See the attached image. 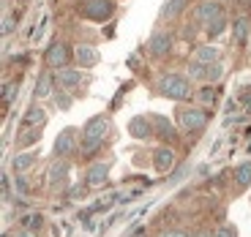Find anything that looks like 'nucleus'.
<instances>
[{
	"instance_id": "1",
	"label": "nucleus",
	"mask_w": 251,
	"mask_h": 237,
	"mask_svg": "<svg viewBox=\"0 0 251 237\" xmlns=\"http://www.w3.org/2000/svg\"><path fill=\"white\" fill-rule=\"evenodd\" d=\"M156 88H158V93H161V95L175 98V101H186L188 95H191L188 82L183 79V76H177V74H164L161 79L156 82Z\"/></svg>"
},
{
	"instance_id": "2",
	"label": "nucleus",
	"mask_w": 251,
	"mask_h": 237,
	"mask_svg": "<svg viewBox=\"0 0 251 237\" xmlns=\"http://www.w3.org/2000/svg\"><path fill=\"white\" fill-rule=\"evenodd\" d=\"M107 131H109V120L104 118V115L88 120V125H85V153H93V150L104 142Z\"/></svg>"
},
{
	"instance_id": "3",
	"label": "nucleus",
	"mask_w": 251,
	"mask_h": 237,
	"mask_svg": "<svg viewBox=\"0 0 251 237\" xmlns=\"http://www.w3.org/2000/svg\"><path fill=\"white\" fill-rule=\"evenodd\" d=\"M112 11H115L112 0H88L85 3V14L90 19H96V22H104L107 17H112Z\"/></svg>"
},
{
	"instance_id": "4",
	"label": "nucleus",
	"mask_w": 251,
	"mask_h": 237,
	"mask_svg": "<svg viewBox=\"0 0 251 237\" xmlns=\"http://www.w3.org/2000/svg\"><path fill=\"white\" fill-rule=\"evenodd\" d=\"M205 112H200V109H183L180 115H177V125H180L183 131H194V128H202L205 125Z\"/></svg>"
},
{
	"instance_id": "5",
	"label": "nucleus",
	"mask_w": 251,
	"mask_h": 237,
	"mask_svg": "<svg viewBox=\"0 0 251 237\" xmlns=\"http://www.w3.org/2000/svg\"><path fill=\"white\" fill-rule=\"evenodd\" d=\"M47 63L57 71L66 69V66H69V47L66 44H52L50 49H47Z\"/></svg>"
},
{
	"instance_id": "6",
	"label": "nucleus",
	"mask_w": 251,
	"mask_h": 237,
	"mask_svg": "<svg viewBox=\"0 0 251 237\" xmlns=\"http://www.w3.org/2000/svg\"><path fill=\"white\" fill-rule=\"evenodd\" d=\"M224 14V8H221L219 0H207V3H202L200 8H197V22H202V25H210L216 17H221Z\"/></svg>"
},
{
	"instance_id": "7",
	"label": "nucleus",
	"mask_w": 251,
	"mask_h": 237,
	"mask_svg": "<svg viewBox=\"0 0 251 237\" xmlns=\"http://www.w3.org/2000/svg\"><path fill=\"white\" fill-rule=\"evenodd\" d=\"M170 47H172V36L170 33H156V36L151 38V55L153 57H161V55H167L170 52Z\"/></svg>"
},
{
	"instance_id": "8",
	"label": "nucleus",
	"mask_w": 251,
	"mask_h": 237,
	"mask_svg": "<svg viewBox=\"0 0 251 237\" xmlns=\"http://www.w3.org/2000/svg\"><path fill=\"white\" fill-rule=\"evenodd\" d=\"M107 172H109V164H93V166L88 169L85 183H88V186H101V183H107Z\"/></svg>"
},
{
	"instance_id": "9",
	"label": "nucleus",
	"mask_w": 251,
	"mask_h": 237,
	"mask_svg": "<svg viewBox=\"0 0 251 237\" xmlns=\"http://www.w3.org/2000/svg\"><path fill=\"white\" fill-rule=\"evenodd\" d=\"M172 161H175V153H172L170 147L156 150V156H153V166H156L158 172H167V169L172 166Z\"/></svg>"
},
{
	"instance_id": "10",
	"label": "nucleus",
	"mask_w": 251,
	"mask_h": 237,
	"mask_svg": "<svg viewBox=\"0 0 251 237\" xmlns=\"http://www.w3.org/2000/svg\"><path fill=\"white\" fill-rule=\"evenodd\" d=\"M71 150H74V134H71V128H66V131H60V137L55 142V156H66Z\"/></svg>"
},
{
	"instance_id": "11",
	"label": "nucleus",
	"mask_w": 251,
	"mask_h": 237,
	"mask_svg": "<svg viewBox=\"0 0 251 237\" xmlns=\"http://www.w3.org/2000/svg\"><path fill=\"white\" fill-rule=\"evenodd\" d=\"M47 120V109H41V106H30L25 112V118H22V125L25 128H33V125H41Z\"/></svg>"
},
{
	"instance_id": "12",
	"label": "nucleus",
	"mask_w": 251,
	"mask_h": 237,
	"mask_svg": "<svg viewBox=\"0 0 251 237\" xmlns=\"http://www.w3.org/2000/svg\"><path fill=\"white\" fill-rule=\"evenodd\" d=\"M57 82H60V88H76V85H79L82 82V74L79 71H69V69H60L57 71Z\"/></svg>"
},
{
	"instance_id": "13",
	"label": "nucleus",
	"mask_w": 251,
	"mask_h": 237,
	"mask_svg": "<svg viewBox=\"0 0 251 237\" xmlns=\"http://www.w3.org/2000/svg\"><path fill=\"white\" fill-rule=\"evenodd\" d=\"M128 128H131V134L137 139H148V137H151V120H145V118H134L131 123H128Z\"/></svg>"
},
{
	"instance_id": "14",
	"label": "nucleus",
	"mask_w": 251,
	"mask_h": 237,
	"mask_svg": "<svg viewBox=\"0 0 251 237\" xmlns=\"http://www.w3.org/2000/svg\"><path fill=\"white\" fill-rule=\"evenodd\" d=\"M66 175H69V164H66V161H55L50 166V183H52V186H57Z\"/></svg>"
},
{
	"instance_id": "15",
	"label": "nucleus",
	"mask_w": 251,
	"mask_h": 237,
	"mask_svg": "<svg viewBox=\"0 0 251 237\" xmlns=\"http://www.w3.org/2000/svg\"><path fill=\"white\" fill-rule=\"evenodd\" d=\"M183 6H186V0H167V3L161 6V17H164V19L177 17V14L183 11Z\"/></svg>"
},
{
	"instance_id": "16",
	"label": "nucleus",
	"mask_w": 251,
	"mask_h": 237,
	"mask_svg": "<svg viewBox=\"0 0 251 237\" xmlns=\"http://www.w3.org/2000/svg\"><path fill=\"white\" fill-rule=\"evenodd\" d=\"M235 183H238L240 188H246V186H251V161H246V164H240L238 169H235Z\"/></svg>"
},
{
	"instance_id": "17",
	"label": "nucleus",
	"mask_w": 251,
	"mask_h": 237,
	"mask_svg": "<svg viewBox=\"0 0 251 237\" xmlns=\"http://www.w3.org/2000/svg\"><path fill=\"white\" fill-rule=\"evenodd\" d=\"M76 57H79V66H93V63H99V52L90 49V47H79Z\"/></svg>"
},
{
	"instance_id": "18",
	"label": "nucleus",
	"mask_w": 251,
	"mask_h": 237,
	"mask_svg": "<svg viewBox=\"0 0 251 237\" xmlns=\"http://www.w3.org/2000/svg\"><path fill=\"white\" fill-rule=\"evenodd\" d=\"M246 36H249V19L240 17L238 22H235V44H243Z\"/></svg>"
},
{
	"instance_id": "19",
	"label": "nucleus",
	"mask_w": 251,
	"mask_h": 237,
	"mask_svg": "<svg viewBox=\"0 0 251 237\" xmlns=\"http://www.w3.org/2000/svg\"><path fill=\"white\" fill-rule=\"evenodd\" d=\"M52 93V79L50 76H38V85H36V98H47Z\"/></svg>"
},
{
	"instance_id": "20",
	"label": "nucleus",
	"mask_w": 251,
	"mask_h": 237,
	"mask_svg": "<svg viewBox=\"0 0 251 237\" xmlns=\"http://www.w3.org/2000/svg\"><path fill=\"white\" fill-rule=\"evenodd\" d=\"M226 30V22H224V14H221V17H216L213 22H210V25H207V36L210 38H216V36H221V33Z\"/></svg>"
},
{
	"instance_id": "21",
	"label": "nucleus",
	"mask_w": 251,
	"mask_h": 237,
	"mask_svg": "<svg viewBox=\"0 0 251 237\" xmlns=\"http://www.w3.org/2000/svg\"><path fill=\"white\" fill-rule=\"evenodd\" d=\"M188 74L194 76V79H207V66L202 60H197V63H191V66H188Z\"/></svg>"
},
{
	"instance_id": "22",
	"label": "nucleus",
	"mask_w": 251,
	"mask_h": 237,
	"mask_svg": "<svg viewBox=\"0 0 251 237\" xmlns=\"http://www.w3.org/2000/svg\"><path fill=\"white\" fill-rule=\"evenodd\" d=\"M216 57H219V52H216L213 47H202V49H197V60H202V63H213Z\"/></svg>"
},
{
	"instance_id": "23",
	"label": "nucleus",
	"mask_w": 251,
	"mask_h": 237,
	"mask_svg": "<svg viewBox=\"0 0 251 237\" xmlns=\"http://www.w3.org/2000/svg\"><path fill=\"white\" fill-rule=\"evenodd\" d=\"M153 125H156L158 134H164V137H172V134H175L172 131V123L167 118H153Z\"/></svg>"
},
{
	"instance_id": "24",
	"label": "nucleus",
	"mask_w": 251,
	"mask_h": 237,
	"mask_svg": "<svg viewBox=\"0 0 251 237\" xmlns=\"http://www.w3.org/2000/svg\"><path fill=\"white\" fill-rule=\"evenodd\" d=\"M41 226V215L30 213V215H22V229H38Z\"/></svg>"
},
{
	"instance_id": "25",
	"label": "nucleus",
	"mask_w": 251,
	"mask_h": 237,
	"mask_svg": "<svg viewBox=\"0 0 251 237\" xmlns=\"http://www.w3.org/2000/svg\"><path fill=\"white\" fill-rule=\"evenodd\" d=\"M30 164H33V153H22V156H17V158H14V169H17V172L27 169Z\"/></svg>"
},
{
	"instance_id": "26",
	"label": "nucleus",
	"mask_w": 251,
	"mask_h": 237,
	"mask_svg": "<svg viewBox=\"0 0 251 237\" xmlns=\"http://www.w3.org/2000/svg\"><path fill=\"white\" fill-rule=\"evenodd\" d=\"M221 76H224V66H219V63H213V66H210V69H207V79H221Z\"/></svg>"
},
{
	"instance_id": "27",
	"label": "nucleus",
	"mask_w": 251,
	"mask_h": 237,
	"mask_svg": "<svg viewBox=\"0 0 251 237\" xmlns=\"http://www.w3.org/2000/svg\"><path fill=\"white\" fill-rule=\"evenodd\" d=\"M14 95H17V85H6V90H3V98H6V104H11Z\"/></svg>"
},
{
	"instance_id": "28",
	"label": "nucleus",
	"mask_w": 251,
	"mask_h": 237,
	"mask_svg": "<svg viewBox=\"0 0 251 237\" xmlns=\"http://www.w3.org/2000/svg\"><path fill=\"white\" fill-rule=\"evenodd\" d=\"M213 98H216V90H202V93H200V101H202V104H210Z\"/></svg>"
},
{
	"instance_id": "29",
	"label": "nucleus",
	"mask_w": 251,
	"mask_h": 237,
	"mask_svg": "<svg viewBox=\"0 0 251 237\" xmlns=\"http://www.w3.org/2000/svg\"><path fill=\"white\" fill-rule=\"evenodd\" d=\"M216 237H235V229H232V226H224V229L216 232Z\"/></svg>"
},
{
	"instance_id": "30",
	"label": "nucleus",
	"mask_w": 251,
	"mask_h": 237,
	"mask_svg": "<svg viewBox=\"0 0 251 237\" xmlns=\"http://www.w3.org/2000/svg\"><path fill=\"white\" fill-rule=\"evenodd\" d=\"M14 30V17H6V22H3V33H11Z\"/></svg>"
},
{
	"instance_id": "31",
	"label": "nucleus",
	"mask_w": 251,
	"mask_h": 237,
	"mask_svg": "<svg viewBox=\"0 0 251 237\" xmlns=\"http://www.w3.org/2000/svg\"><path fill=\"white\" fill-rule=\"evenodd\" d=\"M128 66H131V69H137V66H139V57L131 55V57H128Z\"/></svg>"
},
{
	"instance_id": "32",
	"label": "nucleus",
	"mask_w": 251,
	"mask_h": 237,
	"mask_svg": "<svg viewBox=\"0 0 251 237\" xmlns=\"http://www.w3.org/2000/svg\"><path fill=\"white\" fill-rule=\"evenodd\" d=\"M17 237H36V235H33V229H22Z\"/></svg>"
},
{
	"instance_id": "33",
	"label": "nucleus",
	"mask_w": 251,
	"mask_h": 237,
	"mask_svg": "<svg viewBox=\"0 0 251 237\" xmlns=\"http://www.w3.org/2000/svg\"><path fill=\"white\" fill-rule=\"evenodd\" d=\"M164 237H186L183 232H170V235H164Z\"/></svg>"
},
{
	"instance_id": "34",
	"label": "nucleus",
	"mask_w": 251,
	"mask_h": 237,
	"mask_svg": "<svg viewBox=\"0 0 251 237\" xmlns=\"http://www.w3.org/2000/svg\"><path fill=\"white\" fill-rule=\"evenodd\" d=\"M197 237H205V235H197Z\"/></svg>"
},
{
	"instance_id": "35",
	"label": "nucleus",
	"mask_w": 251,
	"mask_h": 237,
	"mask_svg": "<svg viewBox=\"0 0 251 237\" xmlns=\"http://www.w3.org/2000/svg\"><path fill=\"white\" fill-rule=\"evenodd\" d=\"M249 3H251V0H249Z\"/></svg>"
}]
</instances>
